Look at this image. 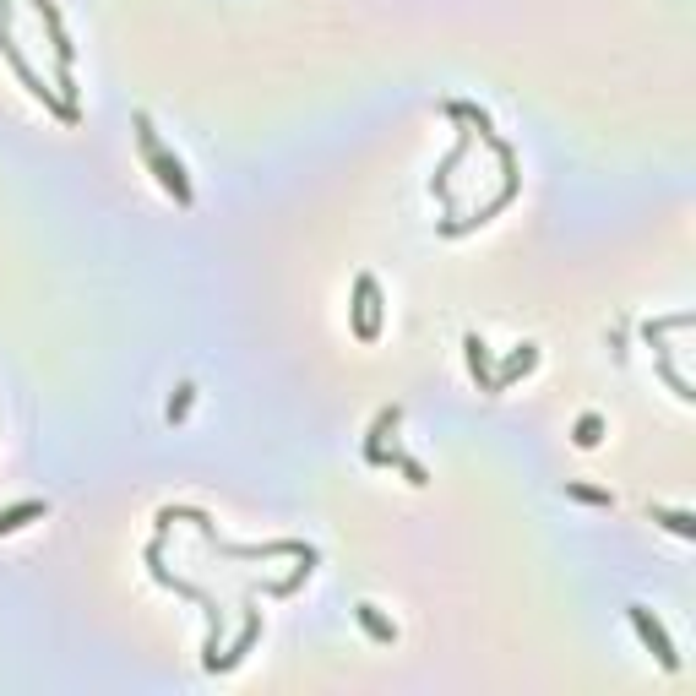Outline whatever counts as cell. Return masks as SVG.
Here are the masks:
<instances>
[{"label": "cell", "instance_id": "6da1fadb", "mask_svg": "<svg viewBox=\"0 0 696 696\" xmlns=\"http://www.w3.org/2000/svg\"><path fill=\"white\" fill-rule=\"evenodd\" d=\"M136 147H142L147 169L158 174V185H164V191H169L180 207H191V180H185L180 158L164 153V142H158V131H153V120H147V115H136Z\"/></svg>", "mask_w": 696, "mask_h": 696}, {"label": "cell", "instance_id": "7a4b0ae2", "mask_svg": "<svg viewBox=\"0 0 696 696\" xmlns=\"http://www.w3.org/2000/svg\"><path fill=\"white\" fill-rule=\"evenodd\" d=\"M626 615H631V626H637L642 648H648V653H653V658H658V664H664V669H675L680 658H675V642H669V631L658 626V620H653V615H648V609H642V604H626Z\"/></svg>", "mask_w": 696, "mask_h": 696}, {"label": "cell", "instance_id": "3957f363", "mask_svg": "<svg viewBox=\"0 0 696 696\" xmlns=\"http://www.w3.org/2000/svg\"><path fill=\"white\" fill-rule=\"evenodd\" d=\"M381 332V294H376V278H359L354 283V338L359 343H376Z\"/></svg>", "mask_w": 696, "mask_h": 696}, {"label": "cell", "instance_id": "277c9868", "mask_svg": "<svg viewBox=\"0 0 696 696\" xmlns=\"http://www.w3.org/2000/svg\"><path fill=\"white\" fill-rule=\"evenodd\" d=\"M533 365H539V348H533V343H517V354L506 359V365L495 370V376H490V381H495V392H501V387H512L517 376H528Z\"/></svg>", "mask_w": 696, "mask_h": 696}, {"label": "cell", "instance_id": "5b68a950", "mask_svg": "<svg viewBox=\"0 0 696 696\" xmlns=\"http://www.w3.org/2000/svg\"><path fill=\"white\" fill-rule=\"evenodd\" d=\"M463 348H468V370H474L479 392H495V381H490V348H484V338H479V332H468Z\"/></svg>", "mask_w": 696, "mask_h": 696}, {"label": "cell", "instance_id": "8992f818", "mask_svg": "<svg viewBox=\"0 0 696 696\" xmlns=\"http://www.w3.org/2000/svg\"><path fill=\"white\" fill-rule=\"evenodd\" d=\"M354 615H359V626L370 631V642H381V648H392V642H397V626H387V620L376 615V604H354Z\"/></svg>", "mask_w": 696, "mask_h": 696}, {"label": "cell", "instance_id": "52a82bcc", "mask_svg": "<svg viewBox=\"0 0 696 696\" xmlns=\"http://www.w3.org/2000/svg\"><path fill=\"white\" fill-rule=\"evenodd\" d=\"M49 506L44 501H22V506H11V512H0V533H17L22 522H33V517H44Z\"/></svg>", "mask_w": 696, "mask_h": 696}, {"label": "cell", "instance_id": "ba28073f", "mask_svg": "<svg viewBox=\"0 0 696 696\" xmlns=\"http://www.w3.org/2000/svg\"><path fill=\"white\" fill-rule=\"evenodd\" d=\"M653 522H664V528H669V533H680V539H696L691 512H664V506H653Z\"/></svg>", "mask_w": 696, "mask_h": 696}, {"label": "cell", "instance_id": "9c48e42d", "mask_svg": "<svg viewBox=\"0 0 696 696\" xmlns=\"http://www.w3.org/2000/svg\"><path fill=\"white\" fill-rule=\"evenodd\" d=\"M566 495H571V501H588V506H609V495L604 490H588V484H566Z\"/></svg>", "mask_w": 696, "mask_h": 696}, {"label": "cell", "instance_id": "30bf717a", "mask_svg": "<svg viewBox=\"0 0 696 696\" xmlns=\"http://www.w3.org/2000/svg\"><path fill=\"white\" fill-rule=\"evenodd\" d=\"M577 446H599V414H588L577 425Z\"/></svg>", "mask_w": 696, "mask_h": 696}]
</instances>
